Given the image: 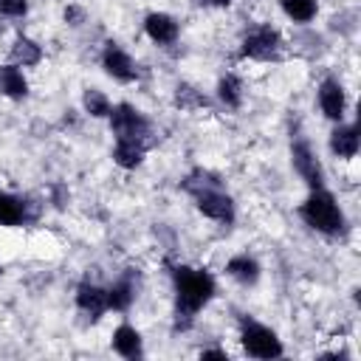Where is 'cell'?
<instances>
[{"label":"cell","instance_id":"obj_1","mask_svg":"<svg viewBox=\"0 0 361 361\" xmlns=\"http://www.w3.org/2000/svg\"><path fill=\"white\" fill-rule=\"evenodd\" d=\"M175 282V310H178V327H189L195 313L214 296V279L209 271L175 265L172 268Z\"/></svg>","mask_w":361,"mask_h":361},{"label":"cell","instance_id":"obj_2","mask_svg":"<svg viewBox=\"0 0 361 361\" xmlns=\"http://www.w3.org/2000/svg\"><path fill=\"white\" fill-rule=\"evenodd\" d=\"M299 214L310 228H316L322 234H336L344 228V214H341L336 197L330 192H324V186L310 192V197L302 203Z\"/></svg>","mask_w":361,"mask_h":361},{"label":"cell","instance_id":"obj_3","mask_svg":"<svg viewBox=\"0 0 361 361\" xmlns=\"http://www.w3.org/2000/svg\"><path fill=\"white\" fill-rule=\"evenodd\" d=\"M240 341H243L245 353L254 355V358H279L282 355V341L276 338V333L271 327H265V324L251 322V319L243 322Z\"/></svg>","mask_w":361,"mask_h":361},{"label":"cell","instance_id":"obj_4","mask_svg":"<svg viewBox=\"0 0 361 361\" xmlns=\"http://www.w3.org/2000/svg\"><path fill=\"white\" fill-rule=\"evenodd\" d=\"M110 127L116 133V138H133V141H144L149 135V121L141 116V110H135L133 104L121 102L116 107H110Z\"/></svg>","mask_w":361,"mask_h":361},{"label":"cell","instance_id":"obj_5","mask_svg":"<svg viewBox=\"0 0 361 361\" xmlns=\"http://www.w3.org/2000/svg\"><path fill=\"white\" fill-rule=\"evenodd\" d=\"M290 158H293L296 172L302 175V180H305L310 189H322V186H324L322 164H319V158L313 155V149H310V144H307L305 138H296V141L290 144Z\"/></svg>","mask_w":361,"mask_h":361},{"label":"cell","instance_id":"obj_6","mask_svg":"<svg viewBox=\"0 0 361 361\" xmlns=\"http://www.w3.org/2000/svg\"><path fill=\"white\" fill-rule=\"evenodd\" d=\"M279 48H282V39H279V34H276L274 28H268V25L254 28V31L245 34V39H243V56H248V59H274V56L279 54Z\"/></svg>","mask_w":361,"mask_h":361},{"label":"cell","instance_id":"obj_7","mask_svg":"<svg viewBox=\"0 0 361 361\" xmlns=\"http://www.w3.org/2000/svg\"><path fill=\"white\" fill-rule=\"evenodd\" d=\"M195 200H197V209H200L206 217H212V220H217V223H231V220H234V200H231L220 186L197 192Z\"/></svg>","mask_w":361,"mask_h":361},{"label":"cell","instance_id":"obj_8","mask_svg":"<svg viewBox=\"0 0 361 361\" xmlns=\"http://www.w3.org/2000/svg\"><path fill=\"white\" fill-rule=\"evenodd\" d=\"M102 65H104V71H107L113 79H118V82H133V79L138 76L135 62L130 59V54H127L118 42H107V45H104Z\"/></svg>","mask_w":361,"mask_h":361},{"label":"cell","instance_id":"obj_9","mask_svg":"<svg viewBox=\"0 0 361 361\" xmlns=\"http://www.w3.org/2000/svg\"><path fill=\"white\" fill-rule=\"evenodd\" d=\"M34 217H37V212L31 209V200L14 197V195L0 189V226H20V223H28Z\"/></svg>","mask_w":361,"mask_h":361},{"label":"cell","instance_id":"obj_10","mask_svg":"<svg viewBox=\"0 0 361 361\" xmlns=\"http://www.w3.org/2000/svg\"><path fill=\"white\" fill-rule=\"evenodd\" d=\"M319 107L327 118L333 121H341L344 116V107H347V96H344V87L336 82V79H324L319 85Z\"/></svg>","mask_w":361,"mask_h":361},{"label":"cell","instance_id":"obj_11","mask_svg":"<svg viewBox=\"0 0 361 361\" xmlns=\"http://www.w3.org/2000/svg\"><path fill=\"white\" fill-rule=\"evenodd\" d=\"M76 305L79 310H85L90 319H99L107 310V290L99 288L96 282H82L76 288Z\"/></svg>","mask_w":361,"mask_h":361},{"label":"cell","instance_id":"obj_12","mask_svg":"<svg viewBox=\"0 0 361 361\" xmlns=\"http://www.w3.org/2000/svg\"><path fill=\"white\" fill-rule=\"evenodd\" d=\"M144 28H147L149 39L158 42V45H169V42L178 39V23H175V17H169V14H164V11L147 14Z\"/></svg>","mask_w":361,"mask_h":361},{"label":"cell","instance_id":"obj_13","mask_svg":"<svg viewBox=\"0 0 361 361\" xmlns=\"http://www.w3.org/2000/svg\"><path fill=\"white\" fill-rule=\"evenodd\" d=\"M133 299H135V279H133V268H127V274L107 288V307L127 310L133 305Z\"/></svg>","mask_w":361,"mask_h":361},{"label":"cell","instance_id":"obj_14","mask_svg":"<svg viewBox=\"0 0 361 361\" xmlns=\"http://www.w3.org/2000/svg\"><path fill=\"white\" fill-rule=\"evenodd\" d=\"M330 149L338 158H353L358 152V127L355 124H338L330 133Z\"/></svg>","mask_w":361,"mask_h":361},{"label":"cell","instance_id":"obj_15","mask_svg":"<svg viewBox=\"0 0 361 361\" xmlns=\"http://www.w3.org/2000/svg\"><path fill=\"white\" fill-rule=\"evenodd\" d=\"M113 161L124 169H135L144 161V141H133V138H116L113 147Z\"/></svg>","mask_w":361,"mask_h":361},{"label":"cell","instance_id":"obj_16","mask_svg":"<svg viewBox=\"0 0 361 361\" xmlns=\"http://www.w3.org/2000/svg\"><path fill=\"white\" fill-rule=\"evenodd\" d=\"M113 350L118 353V355H124V358H141V336H138V330L135 327H130V324H121V327H116V333H113Z\"/></svg>","mask_w":361,"mask_h":361},{"label":"cell","instance_id":"obj_17","mask_svg":"<svg viewBox=\"0 0 361 361\" xmlns=\"http://www.w3.org/2000/svg\"><path fill=\"white\" fill-rule=\"evenodd\" d=\"M226 271H228V276H234L240 285H254V282L259 279V262H257L254 257H248V254L231 257L228 265H226Z\"/></svg>","mask_w":361,"mask_h":361},{"label":"cell","instance_id":"obj_18","mask_svg":"<svg viewBox=\"0 0 361 361\" xmlns=\"http://www.w3.org/2000/svg\"><path fill=\"white\" fill-rule=\"evenodd\" d=\"M0 93L8 99H23L28 93V82L17 65H3L0 68Z\"/></svg>","mask_w":361,"mask_h":361},{"label":"cell","instance_id":"obj_19","mask_svg":"<svg viewBox=\"0 0 361 361\" xmlns=\"http://www.w3.org/2000/svg\"><path fill=\"white\" fill-rule=\"evenodd\" d=\"M217 96H220V102L226 107H240V102H243V82L234 73H226L220 79V85H217Z\"/></svg>","mask_w":361,"mask_h":361},{"label":"cell","instance_id":"obj_20","mask_svg":"<svg viewBox=\"0 0 361 361\" xmlns=\"http://www.w3.org/2000/svg\"><path fill=\"white\" fill-rule=\"evenodd\" d=\"M11 56H14V62H20V65H37V62L42 59V48H39L34 39L20 37V39L14 42V48H11Z\"/></svg>","mask_w":361,"mask_h":361},{"label":"cell","instance_id":"obj_21","mask_svg":"<svg viewBox=\"0 0 361 361\" xmlns=\"http://www.w3.org/2000/svg\"><path fill=\"white\" fill-rule=\"evenodd\" d=\"M282 8L293 23H310L316 17L319 3L316 0H282Z\"/></svg>","mask_w":361,"mask_h":361},{"label":"cell","instance_id":"obj_22","mask_svg":"<svg viewBox=\"0 0 361 361\" xmlns=\"http://www.w3.org/2000/svg\"><path fill=\"white\" fill-rule=\"evenodd\" d=\"M175 104L180 110H197V107H206V96L200 90H195L192 85H178V93H175Z\"/></svg>","mask_w":361,"mask_h":361},{"label":"cell","instance_id":"obj_23","mask_svg":"<svg viewBox=\"0 0 361 361\" xmlns=\"http://www.w3.org/2000/svg\"><path fill=\"white\" fill-rule=\"evenodd\" d=\"M214 186H220V180H217L212 172H206V169H195V172L186 175V180H183V189L192 192V195H197V192H203V189H214Z\"/></svg>","mask_w":361,"mask_h":361},{"label":"cell","instance_id":"obj_24","mask_svg":"<svg viewBox=\"0 0 361 361\" xmlns=\"http://www.w3.org/2000/svg\"><path fill=\"white\" fill-rule=\"evenodd\" d=\"M82 104H85V110H87L90 116H107V113H110V102H107V96H104L102 90H96V87L85 90Z\"/></svg>","mask_w":361,"mask_h":361},{"label":"cell","instance_id":"obj_25","mask_svg":"<svg viewBox=\"0 0 361 361\" xmlns=\"http://www.w3.org/2000/svg\"><path fill=\"white\" fill-rule=\"evenodd\" d=\"M28 11V0H0V14L6 17H23Z\"/></svg>","mask_w":361,"mask_h":361},{"label":"cell","instance_id":"obj_26","mask_svg":"<svg viewBox=\"0 0 361 361\" xmlns=\"http://www.w3.org/2000/svg\"><path fill=\"white\" fill-rule=\"evenodd\" d=\"M65 20H68L71 25H82V23H85V11H82L79 6H68V8H65Z\"/></svg>","mask_w":361,"mask_h":361},{"label":"cell","instance_id":"obj_27","mask_svg":"<svg viewBox=\"0 0 361 361\" xmlns=\"http://www.w3.org/2000/svg\"><path fill=\"white\" fill-rule=\"evenodd\" d=\"M200 358H223V361H226L228 355H226L223 350H203V353H200Z\"/></svg>","mask_w":361,"mask_h":361},{"label":"cell","instance_id":"obj_28","mask_svg":"<svg viewBox=\"0 0 361 361\" xmlns=\"http://www.w3.org/2000/svg\"><path fill=\"white\" fill-rule=\"evenodd\" d=\"M206 3H212V6H228L231 0H206Z\"/></svg>","mask_w":361,"mask_h":361},{"label":"cell","instance_id":"obj_29","mask_svg":"<svg viewBox=\"0 0 361 361\" xmlns=\"http://www.w3.org/2000/svg\"><path fill=\"white\" fill-rule=\"evenodd\" d=\"M0 274H3V268H0Z\"/></svg>","mask_w":361,"mask_h":361}]
</instances>
